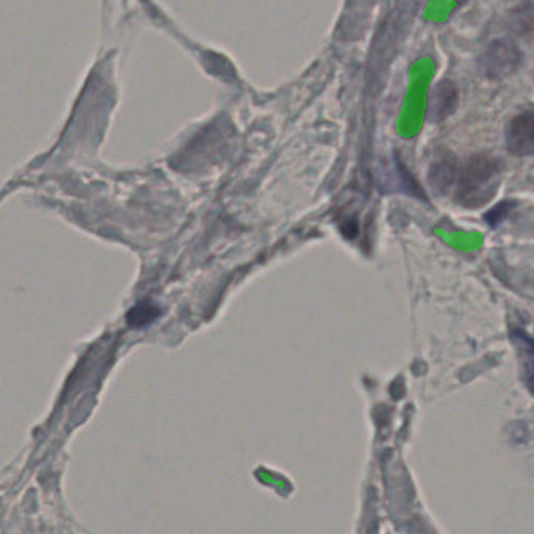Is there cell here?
<instances>
[{
    "instance_id": "obj_1",
    "label": "cell",
    "mask_w": 534,
    "mask_h": 534,
    "mask_svg": "<svg viewBox=\"0 0 534 534\" xmlns=\"http://www.w3.org/2000/svg\"><path fill=\"white\" fill-rule=\"evenodd\" d=\"M500 172V162L489 155L468 159L459 170L458 199L470 207L486 203L494 195Z\"/></svg>"
},
{
    "instance_id": "obj_2",
    "label": "cell",
    "mask_w": 534,
    "mask_h": 534,
    "mask_svg": "<svg viewBox=\"0 0 534 534\" xmlns=\"http://www.w3.org/2000/svg\"><path fill=\"white\" fill-rule=\"evenodd\" d=\"M522 65L521 49L514 41L500 38L489 44L482 57V71L489 79H506Z\"/></svg>"
},
{
    "instance_id": "obj_3",
    "label": "cell",
    "mask_w": 534,
    "mask_h": 534,
    "mask_svg": "<svg viewBox=\"0 0 534 534\" xmlns=\"http://www.w3.org/2000/svg\"><path fill=\"white\" fill-rule=\"evenodd\" d=\"M506 146L514 155H531L534 152V110L519 113L508 125Z\"/></svg>"
},
{
    "instance_id": "obj_4",
    "label": "cell",
    "mask_w": 534,
    "mask_h": 534,
    "mask_svg": "<svg viewBox=\"0 0 534 534\" xmlns=\"http://www.w3.org/2000/svg\"><path fill=\"white\" fill-rule=\"evenodd\" d=\"M459 104V90L451 80H442L431 90L428 98L429 121L441 123L455 113Z\"/></svg>"
},
{
    "instance_id": "obj_5",
    "label": "cell",
    "mask_w": 534,
    "mask_h": 534,
    "mask_svg": "<svg viewBox=\"0 0 534 534\" xmlns=\"http://www.w3.org/2000/svg\"><path fill=\"white\" fill-rule=\"evenodd\" d=\"M160 317V307L149 301H141L135 304L132 309L127 312L125 320L132 328H145L147 324L154 323Z\"/></svg>"
},
{
    "instance_id": "obj_6",
    "label": "cell",
    "mask_w": 534,
    "mask_h": 534,
    "mask_svg": "<svg viewBox=\"0 0 534 534\" xmlns=\"http://www.w3.org/2000/svg\"><path fill=\"white\" fill-rule=\"evenodd\" d=\"M455 178L456 162L453 159H449V157L439 160L437 163L433 165V168H431V172H429L431 184L434 185V187H437V188H441V190L450 188V185L455 182Z\"/></svg>"
}]
</instances>
